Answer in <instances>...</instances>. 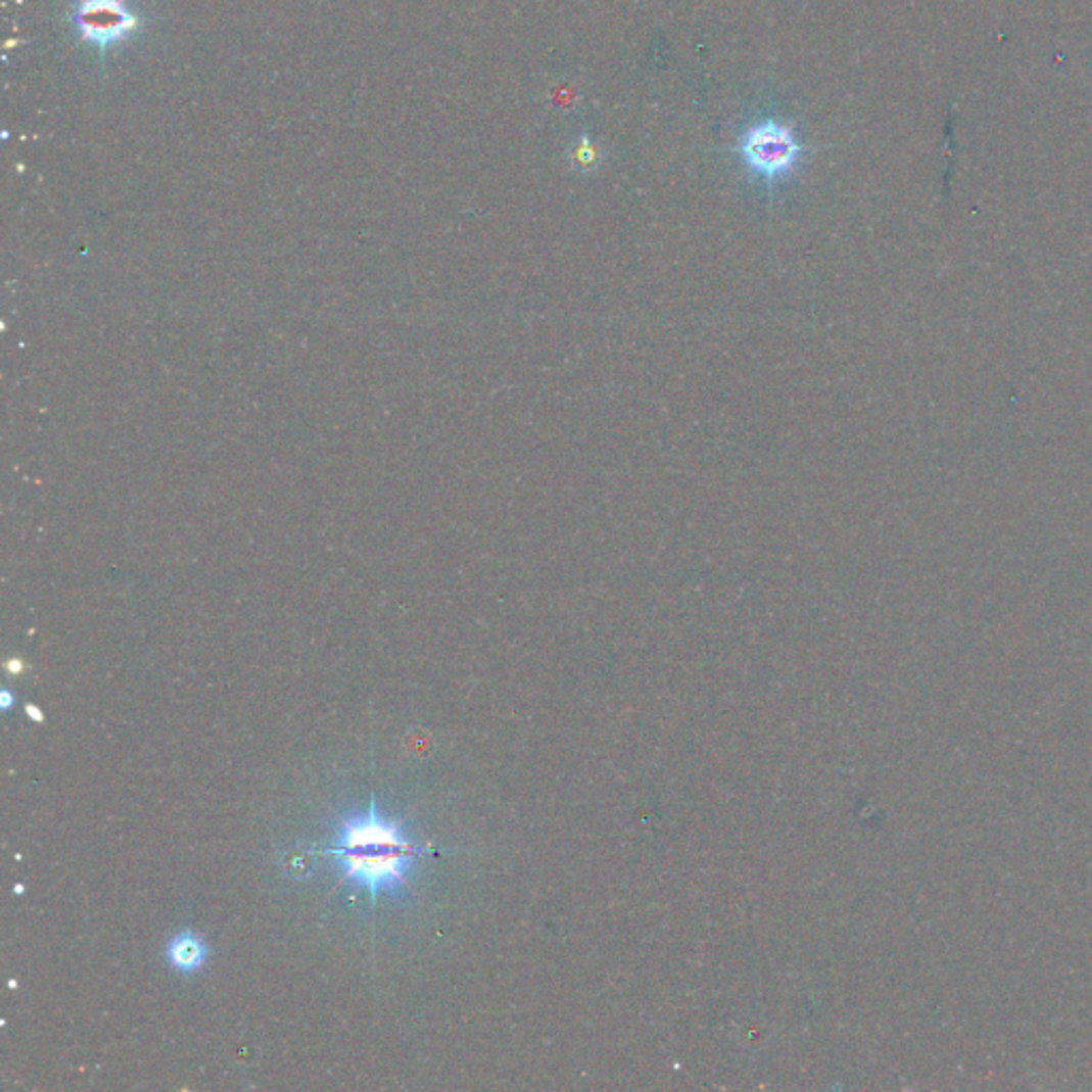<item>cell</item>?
<instances>
[{
    "mask_svg": "<svg viewBox=\"0 0 1092 1092\" xmlns=\"http://www.w3.org/2000/svg\"><path fill=\"white\" fill-rule=\"evenodd\" d=\"M342 870V882H352L370 890L372 901L380 890H393L406 886V875L425 849H366V852H339V849H325Z\"/></svg>",
    "mask_w": 1092,
    "mask_h": 1092,
    "instance_id": "obj_1",
    "label": "cell"
},
{
    "mask_svg": "<svg viewBox=\"0 0 1092 1092\" xmlns=\"http://www.w3.org/2000/svg\"><path fill=\"white\" fill-rule=\"evenodd\" d=\"M68 19L78 37L90 43L101 60L109 47L133 37L143 21L127 0H76Z\"/></svg>",
    "mask_w": 1092,
    "mask_h": 1092,
    "instance_id": "obj_2",
    "label": "cell"
},
{
    "mask_svg": "<svg viewBox=\"0 0 1092 1092\" xmlns=\"http://www.w3.org/2000/svg\"><path fill=\"white\" fill-rule=\"evenodd\" d=\"M739 152L749 172L774 182L788 176L796 167L800 143L790 127L766 120L745 133Z\"/></svg>",
    "mask_w": 1092,
    "mask_h": 1092,
    "instance_id": "obj_3",
    "label": "cell"
},
{
    "mask_svg": "<svg viewBox=\"0 0 1092 1092\" xmlns=\"http://www.w3.org/2000/svg\"><path fill=\"white\" fill-rule=\"evenodd\" d=\"M339 852H366V849H421L412 845L401 828L378 815L376 800L366 817L348 819L333 845Z\"/></svg>",
    "mask_w": 1092,
    "mask_h": 1092,
    "instance_id": "obj_4",
    "label": "cell"
},
{
    "mask_svg": "<svg viewBox=\"0 0 1092 1092\" xmlns=\"http://www.w3.org/2000/svg\"><path fill=\"white\" fill-rule=\"evenodd\" d=\"M167 960L180 974H194L207 960V945L194 933H182L169 941Z\"/></svg>",
    "mask_w": 1092,
    "mask_h": 1092,
    "instance_id": "obj_5",
    "label": "cell"
},
{
    "mask_svg": "<svg viewBox=\"0 0 1092 1092\" xmlns=\"http://www.w3.org/2000/svg\"><path fill=\"white\" fill-rule=\"evenodd\" d=\"M13 700H15V698H13V694H11L9 690H5V692H0V709H3V711H9V709L13 707Z\"/></svg>",
    "mask_w": 1092,
    "mask_h": 1092,
    "instance_id": "obj_6",
    "label": "cell"
},
{
    "mask_svg": "<svg viewBox=\"0 0 1092 1092\" xmlns=\"http://www.w3.org/2000/svg\"><path fill=\"white\" fill-rule=\"evenodd\" d=\"M23 709H27V715H29V717H31L33 721H37V723H41V721H43V711H41L39 707L31 705V702H29V705H27V707H23Z\"/></svg>",
    "mask_w": 1092,
    "mask_h": 1092,
    "instance_id": "obj_7",
    "label": "cell"
},
{
    "mask_svg": "<svg viewBox=\"0 0 1092 1092\" xmlns=\"http://www.w3.org/2000/svg\"><path fill=\"white\" fill-rule=\"evenodd\" d=\"M7 670H9V672H19V670H21V664H19V662H11V664H7Z\"/></svg>",
    "mask_w": 1092,
    "mask_h": 1092,
    "instance_id": "obj_8",
    "label": "cell"
}]
</instances>
